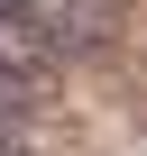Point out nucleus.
Instances as JSON below:
<instances>
[{"label": "nucleus", "mask_w": 147, "mask_h": 156, "mask_svg": "<svg viewBox=\"0 0 147 156\" xmlns=\"http://www.w3.org/2000/svg\"><path fill=\"white\" fill-rule=\"evenodd\" d=\"M55 64H64V55L46 46V28H37L28 9H19V0H0V83L37 101V92L55 83Z\"/></svg>", "instance_id": "nucleus-1"}, {"label": "nucleus", "mask_w": 147, "mask_h": 156, "mask_svg": "<svg viewBox=\"0 0 147 156\" xmlns=\"http://www.w3.org/2000/svg\"><path fill=\"white\" fill-rule=\"evenodd\" d=\"M19 9L46 28V46H55V55H92V46H110L120 0H19Z\"/></svg>", "instance_id": "nucleus-2"}, {"label": "nucleus", "mask_w": 147, "mask_h": 156, "mask_svg": "<svg viewBox=\"0 0 147 156\" xmlns=\"http://www.w3.org/2000/svg\"><path fill=\"white\" fill-rule=\"evenodd\" d=\"M0 156H28V138H19V129H0Z\"/></svg>", "instance_id": "nucleus-3"}]
</instances>
